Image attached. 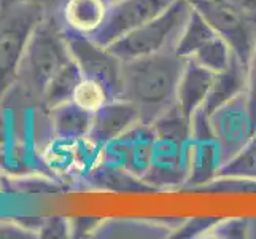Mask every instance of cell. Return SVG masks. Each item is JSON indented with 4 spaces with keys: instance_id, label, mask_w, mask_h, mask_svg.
<instances>
[{
    "instance_id": "7a4b0ae2",
    "label": "cell",
    "mask_w": 256,
    "mask_h": 239,
    "mask_svg": "<svg viewBox=\"0 0 256 239\" xmlns=\"http://www.w3.org/2000/svg\"><path fill=\"white\" fill-rule=\"evenodd\" d=\"M72 59L66 32L54 16H45L26 48L18 80L30 97L42 102L48 83Z\"/></svg>"
},
{
    "instance_id": "2e32d148",
    "label": "cell",
    "mask_w": 256,
    "mask_h": 239,
    "mask_svg": "<svg viewBox=\"0 0 256 239\" xmlns=\"http://www.w3.org/2000/svg\"><path fill=\"white\" fill-rule=\"evenodd\" d=\"M152 128L167 142H182L191 136V121L180 112L176 102L153 121Z\"/></svg>"
},
{
    "instance_id": "7402d4cb",
    "label": "cell",
    "mask_w": 256,
    "mask_h": 239,
    "mask_svg": "<svg viewBox=\"0 0 256 239\" xmlns=\"http://www.w3.org/2000/svg\"><path fill=\"white\" fill-rule=\"evenodd\" d=\"M218 220H210V218H194L192 222L186 223L182 229H178V234H175L176 237H191L198 236V233L204 231H212V228L216 225Z\"/></svg>"
},
{
    "instance_id": "ba28073f",
    "label": "cell",
    "mask_w": 256,
    "mask_h": 239,
    "mask_svg": "<svg viewBox=\"0 0 256 239\" xmlns=\"http://www.w3.org/2000/svg\"><path fill=\"white\" fill-rule=\"evenodd\" d=\"M136 125H142L136 105L126 99H113L92 113L91 131L86 139L96 147H105L132 131Z\"/></svg>"
},
{
    "instance_id": "d4e9b609",
    "label": "cell",
    "mask_w": 256,
    "mask_h": 239,
    "mask_svg": "<svg viewBox=\"0 0 256 239\" xmlns=\"http://www.w3.org/2000/svg\"><path fill=\"white\" fill-rule=\"evenodd\" d=\"M110 4H114V2H118V0H108Z\"/></svg>"
},
{
    "instance_id": "9c48e42d",
    "label": "cell",
    "mask_w": 256,
    "mask_h": 239,
    "mask_svg": "<svg viewBox=\"0 0 256 239\" xmlns=\"http://www.w3.org/2000/svg\"><path fill=\"white\" fill-rule=\"evenodd\" d=\"M108 0H64L59 21L64 31L91 37L104 24L110 10Z\"/></svg>"
},
{
    "instance_id": "44dd1931",
    "label": "cell",
    "mask_w": 256,
    "mask_h": 239,
    "mask_svg": "<svg viewBox=\"0 0 256 239\" xmlns=\"http://www.w3.org/2000/svg\"><path fill=\"white\" fill-rule=\"evenodd\" d=\"M70 233H72L70 220L62 218V217L48 218L40 229L42 237H68Z\"/></svg>"
},
{
    "instance_id": "cb8c5ba5",
    "label": "cell",
    "mask_w": 256,
    "mask_h": 239,
    "mask_svg": "<svg viewBox=\"0 0 256 239\" xmlns=\"http://www.w3.org/2000/svg\"><path fill=\"white\" fill-rule=\"evenodd\" d=\"M16 2H21V0H0V7L2 8H6V7H10Z\"/></svg>"
},
{
    "instance_id": "ffe728a7",
    "label": "cell",
    "mask_w": 256,
    "mask_h": 239,
    "mask_svg": "<svg viewBox=\"0 0 256 239\" xmlns=\"http://www.w3.org/2000/svg\"><path fill=\"white\" fill-rule=\"evenodd\" d=\"M212 231L216 233L215 237H245L250 231V223L246 218H228L216 222L212 228Z\"/></svg>"
},
{
    "instance_id": "52a82bcc",
    "label": "cell",
    "mask_w": 256,
    "mask_h": 239,
    "mask_svg": "<svg viewBox=\"0 0 256 239\" xmlns=\"http://www.w3.org/2000/svg\"><path fill=\"white\" fill-rule=\"evenodd\" d=\"M174 2L175 0H118L110 5L104 24L91 39L97 45L107 48L113 42L161 15Z\"/></svg>"
},
{
    "instance_id": "5b68a950",
    "label": "cell",
    "mask_w": 256,
    "mask_h": 239,
    "mask_svg": "<svg viewBox=\"0 0 256 239\" xmlns=\"http://www.w3.org/2000/svg\"><path fill=\"white\" fill-rule=\"evenodd\" d=\"M188 2L208 23L216 35L229 43L236 58L244 66H248L256 43V18L244 16L212 0H188Z\"/></svg>"
},
{
    "instance_id": "7c38bea8",
    "label": "cell",
    "mask_w": 256,
    "mask_h": 239,
    "mask_svg": "<svg viewBox=\"0 0 256 239\" xmlns=\"http://www.w3.org/2000/svg\"><path fill=\"white\" fill-rule=\"evenodd\" d=\"M48 112L51 118V128L58 137L64 140H78L90 134L92 112L80 107L74 101L60 104Z\"/></svg>"
},
{
    "instance_id": "484cf974",
    "label": "cell",
    "mask_w": 256,
    "mask_h": 239,
    "mask_svg": "<svg viewBox=\"0 0 256 239\" xmlns=\"http://www.w3.org/2000/svg\"><path fill=\"white\" fill-rule=\"evenodd\" d=\"M0 12H2V7H0Z\"/></svg>"
},
{
    "instance_id": "30bf717a",
    "label": "cell",
    "mask_w": 256,
    "mask_h": 239,
    "mask_svg": "<svg viewBox=\"0 0 256 239\" xmlns=\"http://www.w3.org/2000/svg\"><path fill=\"white\" fill-rule=\"evenodd\" d=\"M214 72L194 63L192 59L186 61L178 88H176V105L190 121L192 115L204 105L210 88L214 85Z\"/></svg>"
},
{
    "instance_id": "277c9868",
    "label": "cell",
    "mask_w": 256,
    "mask_h": 239,
    "mask_svg": "<svg viewBox=\"0 0 256 239\" xmlns=\"http://www.w3.org/2000/svg\"><path fill=\"white\" fill-rule=\"evenodd\" d=\"M191 10L188 0H175L161 15L113 42L107 50L124 63L170 48L175 45Z\"/></svg>"
},
{
    "instance_id": "6da1fadb",
    "label": "cell",
    "mask_w": 256,
    "mask_h": 239,
    "mask_svg": "<svg viewBox=\"0 0 256 239\" xmlns=\"http://www.w3.org/2000/svg\"><path fill=\"white\" fill-rule=\"evenodd\" d=\"M186 61L170 47L122 63L120 99L136 105L144 126H152L164 110L176 102V88Z\"/></svg>"
},
{
    "instance_id": "ac0fdd59",
    "label": "cell",
    "mask_w": 256,
    "mask_h": 239,
    "mask_svg": "<svg viewBox=\"0 0 256 239\" xmlns=\"http://www.w3.org/2000/svg\"><path fill=\"white\" fill-rule=\"evenodd\" d=\"M72 101L80 105V107L94 113L96 110H99L102 105L113 101V96L110 94V91L107 90V86L104 83L97 82L94 78L83 77L74 93Z\"/></svg>"
},
{
    "instance_id": "8992f818",
    "label": "cell",
    "mask_w": 256,
    "mask_h": 239,
    "mask_svg": "<svg viewBox=\"0 0 256 239\" xmlns=\"http://www.w3.org/2000/svg\"><path fill=\"white\" fill-rule=\"evenodd\" d=\"M64 32L72 58L80 67L83 77L94 78L97 82L104 83L113 96V99H120L122 61L112 55L105 47L97 45L91 37L67 31Z\"/></svg>"
},
{
    "instance_id": "8fae6325",
    "label": "cell",
    "mask_w": 256,
    "mask_h": 239,
    "mask_svg": "<svg viewBox=\"0 0 256 239\" xmlns=\"http://www.w3.org/2000/svg\"><path fill=\"white\" fill-rule=\"evenodd\" d=\"M246 90V66H244L239 59H234L228 70L222 74H215L214 85L210 88V93L202 105V110L207 117L214 118V115L224 109L229 102H232L237 96Z\"/></svg>"
},
{
    "instance_id": "9a60e30c",
    "label": "cell",
    "mask_w": 256,
    "mask_h": 239,
    "mask_svg": "<svg viewBox=\"0 0 256 239\" xmlns=\"http://www.w3.org/2000/svg\"><path fill=\"white\" fill-rule=\"evenodd\" d=\"M191 59L194 63L200 64L202 67L208 69L210 72L222 74L231 67L236 59V55L232 48L229 47V43L220 37V35H216V37H214L204 47L194 53Z\"/></svg>"
},
{
    "instance_id": "4fadbf2b",
    "label": "cell",
    "mask_w": 256,
    "mask_h": 239,
    "mask_svg": "<svg viewBox=\"0 0 256 239\" xmlns=\"http://www.w3.org/2000/svg\"><path fill=\"white\" fill-rule=\"evenodd\" d=\"M82 78H83L82 70L75 63V59L72 58L54 77H52V80L46 86L45 93H43L40 104L46 110H51L60 104L72 101L74 93L76 90L78 83L82 82Z\"/></svg>"
},
{
    "instance_id": "d6986e66",
    "label": "cell",
    "mask_w": 256,
    "mask_h": 239,
    "mask_svg": "<svg viewBox=\"0 0 256 239\" xmlns=\"http://www.w3.org/2000/svg\"><path fill=\"white\" fill-rule=\"evenodd\" d=\"M245 107L252 128L256 131V43L246 66V90H245Z\"/></svg>"
},
{
    "instance_id": "5bb4252c",
    "label": "cell",
    "mask_w": 256,
    "mask_h": 239,
    "mask_svg": "<svg viewBox=\"0 0 256 239\" xmlns=\"http://www.w3.org/2000/svg\"><path fill=\"white\" fill-rule=\"evenodd\" d=\"M214 37H216V32L212 29L204 18L192 8L178 35V39L175 42L174 50L178 56L184 59H191L194 53L204 47L206 43L210 42Z\"/></svg>"
},
{
    "instance_id": "3957f363",
    "label": "cell",
    "mask_w": 256,
    "mask_h": 239,
    "mask_svg": "<svg viewBox=\"0 0 256 239\" xmlns=\"http://www.w3.org/2000/svg\"><path fill=\"white\" fill-rule=\"evenodd\" d=\"M45 16L40 0H21L0 12V101L18 82L28 43Z\"/></svg>"
},
{
    "instance_id": "e0dca14e",
    "label": "cell",
    "mask_w": 256,
    "mask_h": 239,
    "mask_svg": "<svg viewBox=\"0 0 256 239\" xmlns=\"http://www.w3.org/2000/svg\"><path fill=\"white\" fill-rule=\"evenodd\" d=\"M216 177H220V179L242 177V179L256 180V131L240 152L220 167Z\"/></svg>"
},
{
    "instance_id": "603a6c76",
    "label": "cell",
    "mask_w": 256,
    "mask_h": 239,
    "mask_svg": "<svg viewBox=\"0 0 256 239\" xmlns=\"http://www.w3.org/2000/svg\"><path fill=\"white\" fill-rule=\"evenodd\" d=\"M212 2L231 8V10L244 16L256 18V0H212Z\"/></svg>"
}]
</instances>
